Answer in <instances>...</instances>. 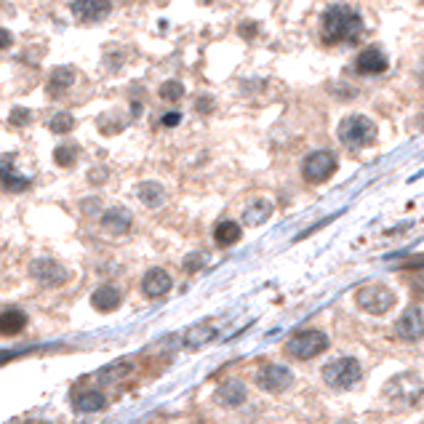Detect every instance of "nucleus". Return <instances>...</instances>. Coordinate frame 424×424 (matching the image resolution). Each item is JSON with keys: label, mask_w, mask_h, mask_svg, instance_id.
Returning a JSON list of instances; mask_svg holds the SVG:
<instances>
[{"label": "nucleus", "mask_w": 424, "mask_h": 424, "mask_svg": "<svg viewBox=\"0 0 424 424\" xmlns=\"http://www.w3.org/2000/svg\"><path fill=\"white\" fill-rule=\"evenodd\" d=\"M320 35L328 46H339V43H355L363 35V16L358 14L349 6H331L323 22H320Z\"/></svg>", "instance_id": "nucleus-1"}, {"label": "nucleus", "mask_w": 424, "mask_h": 424, "mask_svg": "<svg viewBox=\"0 0 424 424\" xmlns=\"http://www.w3.org/2000/svg\"><path fill=\"white\" fill-rule=\"evenodd\" d=\"M339 142L349 147V150H361V147H371L379 137L377 123L371 121L368 115H349L339 123Z\"/></svg>", "instance_id": "nucleus-2"}, {"label": "nucleus", "mask_w": 424, "mask_h": 424, "mask_svg": "<svg viewBox=\"0 0 424 424\" xmlns=\"http://www.w3.org/2000/svg\"><path fill=\"white\" fill-rule=\"evenodd\" d=\"M363 379V368L355 358H336L323 368V381L333 390H352Z\"/></svg>", "instance_id": "nucleus-3"}, {"label": "nucleus", "mask_w": 424, "mask_h": 424, "mask_svg": "<svg viewBox=\"0 0 424 424\" xmlns=\"http://www.w3.org/2000/svg\"><path fill=\"white\" fill-rule=\"evenodd\" d=\"M323 349H328V336L318 328H307V331H296L286 342V352L296 361H312L318 358Z\"/></svg>", "instance_id": "nucleus-4"}, {"label": "nucleus", "mask_w": 424, "mask_h": 424, "mask_svg": "<svg viewBox=\"0 0 424 424\" xmlns=\"http://www.w3.org/2000/svg\"><path fill=\"white\" fill-rule=\"evenodd\" d=\"M424 393V381L416 374H397L387 381L384 387V395L393 400L395 406L406 409V406H414Z\"/></svg>", "instance_id": "nucleus-5"}, {"label": "nucleus", "mask_w": 424, "mask_h": 424, "mask_svg": "<svg viewBox=\"0 0 424 424\" xmlns=\"http://www.w3.org/2000/svg\"><path fill=\"white\" fill-rule=\"evenodd\" d=\"M355 302L368 315H384L395 307V291L381 283H368V286L358 288Z\"/></svg>", "instance_id": "nucleus-6"}, {"label": "nucleus", "mask_w": 424, "mask_h": 424, "mask_svg": "<svg viewBox=\"0 0 424 424\" xmlns=\"http://www.w3.org/2000/svg\"><path fill=\"white\" fill-rule=\"evenodd\" d=\"M302 171H304V179H307V182H312V184L326 182V179H331L333 171H336V155L328 150L310 152V155L304 158Z\"/></svg>", "instance_id": "nucleus-7"}, {"label": "nucleus", "mask_w": 424, "mask_h": 424, "mask_svg": "<svg viewBox=\"0 0 424 424\" xmlns=\"http://www.w3.org/2000/svg\"><path fill=\"white\" fill-rule=\"evenodd\" d=\"M30 275L35 283H40V286H46V288H56L70 280L67 267L59 264L56 259H35L30 264Z\"/></svg>", "instance_id": "nucleus-8"}, {"label": "nucleus", "mask_w": 424, "mask_h": 424, "mask_svg": "<svg viewBox=\"0 0 424 424\" xmlns=\"http://www.w3.org/2000/svg\"><path fill=\"white\" fill-rule=\"evenodd\" d=\"M257 384L264 393H283V390H288V387L294 384V371H291L288 365L267 363L259 368Z\"/></svg>", "instance_id": "nucleus-9"}, {"label": "nucleus", "mask_w": 424, "mask_h": 424, "mask_svg": "<svg viewBox=\"0 0 424 424\" xmlns=\"http://www.w3.org/2000/svg\"><path fill=\"white\" fill-rule=\"evenodd\" d=\"M30 187V176L16 171L14 155H0V190H6V192H27Z\"/></svg>", "instance_id": "nucleus-10"}, {"label": "nucleus", "mask_w": 424, "mask_h": 424, "mask_svg": "<svg viewBox=\"0 0 424 424\" xmlns=\"http://www.w3.org/2000/svg\"><path fill=\"white\" fill-rule=\"evenodd\" d=\"M395 331L403 342H422L424 339V312L419 307H409L397 323H395Z\"/></svg>", "instance_id": "nucleus-11"}, {"label": "nucleus", "mask_w": 424, "mask_h": 424, "mask_svg": "<svg viewBox=\"0 0 424 424\" xmlns=\"http://www.w3.org/2000/svg\"><path fill=\"white\" fill-rule=\"evenodd\" d=\"M109 11H112L109 0H73V14L77 22H86V24L102 22Z\"/></svg>", "instance_id": "nucleus-12"}, {"label": "nucleus", "mask_w": 424, "mask_h": 424, "mask_svg": "<svg viewBox=\"0 0 424 424\" xmlns=\"http://www.w3.org/2000/svg\"><path fill=\"white\" fill-rule=\"evenodd\" d=\"M174 286V280H171V275L166 270H160V267H152L147 270V275L142 278V291H144V296H150V299H160V296H166L168 291Z\"/></svg>", "instance_id": "nucleus-13"}, {"label": "nucleus", "mask_w": 424, "mask_h": 424, "mask_svg": "<svg viewBox=\"0 0 424 424\" xmlns=\"http://www.w3.org/2000/svg\"><path fill=\"white\" fill-rule=\"evenodd\" d=\"M387 67H390V59L379 48H365L363 54L358 56V61H355V70L361 75H381V73H387Z\"/></svg>", "instance_id": "nucleus-14"}, {"label": "nucleus", "mask_w": 424, "mask_h": 424, "mask_svg": "<svg viewBox=\"0 0 424 424\" xmlns=\"http://www.w3.org/2000/svg\"><path fill=\"white\" fill-rule=\"evenodd\" d=\"M131 222H134V216L128 209H123V206H112V209H107L102 213V227L107 232H112V235H123V232H128L131 229Z\"/></svg>", "instance_id": "nucleus-15"}, {"label": "nucleus", "mask_w": 424, "mask_h": 424, "mask_svg": "<svg viewBox=\"0 0 424 424\" xmlns=\"http://www.w3.org/2000/svg\"><path fill=\"white\" fill-rule=\"evenodd\" d=\"M245 395H248V390H245V384H243L241 379H229V381H225V384L216 390V400H219L225 409H238V406L245 403Z\"/></svg>", "instance_id": "nucleus-16"}, {"label": "nucleus", "mask_w": 424, "mask_h": 424, "mask_svg": "<svg viewBox=\"0 0 424 424\" xmlns=\"http://www.w3.org/2000/svg\"><path fill=\"white\" fill-rule=\"evenodd\" d=\"M123 302V294L121 288L115 286H99L96 291L91 294V304L93 310H99V312H115Z\"/></svg>", "instance_id": "nucleus-17"}, {"label": "nucleus", "mask_w": 424, "mask_h": 424, "mask_svg": "<svg viewBox=\"0 0 424 424\" xmlns=\"http://www.w3.org/2000/svg\"><path fill=\"white\" fill-rule=\"evenodd\" d=\"M270 216H273V203L264 200V197H259V200H254V203L245 206V211H243V225H245V227H259V225H264Z\"/></svg>", "instance_id": "nucleus-18"}, {"label": "nucleus", "mask_w": 424, "mask_h": 424, "mask_svg": "<svg viewBox=\"0 0 424 424\" xmlns=\"http://www.w3.org/2000/svg\"><path fill=\"white\" fill-rule=\"evenodd\" d=\"M73 83H75V70H73V67H56V70L51 73V77H48L46 91L48 96H61Z\"/></svg>", "instance_id": "nucleus-19"}, {"label": "nucleus", "mask_w": 424, "mask_h": 424, "mask_svg": "<svg viewBox=\"0 0 424 424\" xmlns=\"http://www.w3.org/2000/svg\"><path fill=\"white\" fill-rule=\"evenodd\" d=\"M27 326V315L22 310H6L0 312V333L3 336H16V333L24 331Z\"/></svg>", "instance_id": "nucleus-20"}, {"label": "nucleus", "mask_w": 424, "mask_h": 424, "mask_svg": "<svg viewBox=\"0 0 424 424\" xmlns=\"http://www.w3.org/2000/svg\"><path fill=\"white\" fill-rule=\"evenodd\" d=\"M243 229L238 222H219L216 229H213V241L216 245H222V248H229V245H235V243L241 241Z\"/></svg>", "instance_id": "nucleus-21"}, {"label": "nucleus", "mask_w": 424, "mask_h": 424, "mask_svg": "<svg viewBox=\"0 0 424 424\" xmlns=\"http://www.w3.org/2000/svg\"><path fill=\"white\" fill-rule=\"evenodd\" d=\"M139 200H142L147 209H158V206H163V200H166V190H163V184L142 182L139 184Z\"/></svg>", "instance_id": "nucleus-22"}, {"label": "nucleus", "mask_w": 424, "mask_h": 424, "mask_svg": "<svg viewBox=\"0 0 424 424\" xmlns=\"http://www.w3.org/2000/svg\"><path fill=\"white\" fill-rule=\"evenodd\" d=\"M107 406V397L99 390H83L75 395V409L77 411H99Z\"/></svg>", "instance_id": "nucleus-23"}, {"label": "nucleus", "mask_w": 424, "mask_h": 424, "mask_svg": "<svg viewBox=\"0 0 424 424\" xmlns=\"http://www.w3.org/2000/svg\"><path fill=\"white\" fill-rule=\"evenodd\" d=\"M213 326H209V323H200V326H195V328H190L187 331V336H184V342H187V347H203L206 342H211L213 339Z\"/></svg>", "instance_id": "nucleus-24"}, {"label": "nucleus", "mask_w": 424, "mask_h": 424, "mask_svg": "<svg viewBox=\"0 0 424 424\" xmlns=\"http://www.w3.org/2000/svg\"><path fill=\"white\" fill-rule=\"evenodd\" d=\"M48 128L54 131V134H70L73 128H75V118H73V112H56L51 121H48Z\"/></svg>", "instance_id": "nucleus-25"}, {"label": "nucleus", "mask_w": 424, "mask_h": 424, "mask_svg": "<svg viewBox=\"0 0 424 424\" xmlns=\"http://www.w3.org/2000/svg\"><path fill=\"white\" fill-rule=\"evenodd\" d=\"M54 160L64 168H73L77 163V147L75 144H59V147L54 150Z\"/></svg>", "instance_id": "nucleus-26"}, {"label": "nucleus", "mask_w": 424, "mask_h": 424, "mask_svg": "<svg viewBox=\"0 0 424 424\" xmlns=\"http://www.w3.org/2000/svg\"><path fill=\"white\" fill-rule=\"evenodd\" d=\"M158 93H160V99H163V102H179V99L184 96V86L179 83V80H166Z\"/></svg>", "instance_id": "nucleus-27"}, {"label": "nucleus", "mask_w": 424, "mask_h": 424, "mask_svg": "<svg viewBox=\"0 0 424 424\" xmlns=\"http://www.w3.org/2000/svg\"><path fill=\"white\" fill-rule=\"evenodd\" d=\"M206 262H209V254H203V251L190 254V257L184 259V270H187V273H197V270L206 267Z\"/></svg>", "instance_id": "nucleus-28"}, {"label": "nucleus", "mask_w": 424, "mask_h": 424, "mask_svg": "<svg viewBox=\"0 0 424 424\" xmlns=\"http://www.w3.org/2000/svg\"><path fill=\"white\" fill-rule=\"evenodd\" d=\"M30 118H32L30 109H24V107H14L8 121H11V126H27V123H30Z\"/></svg>", "instance_id": "nucleus-29"}, {"label": "nucleus", "mask_w": 424, "mask_h": 424, "mask_svg": "<svg viewBox=\"0 0 424 424\" xmlns=\"http://www.w3.org/2000/svg\"><path fill=\"white\" fill-rule=\"evenodd\" d=\"M195 109H197V112H203V115H206V112H211L213 99H211V96H200V99L195 102Z\"/></svg>", "instance_id": "nucleus-30"}, {"label": "nucleus", "mask_w": 424, "mask_h": 424, "mask_svg": "<svg viewBox=\"0 0 424 424\" xmlns=\"http://www.w3.org/2000/svg\"><path fill=\"white\" fill-rule=\"evenodd\" d=\"M179 121H182V115H179V112H166V115H163V126H166V128L179 126Z\"/></svg>", "instance_id": "nucleus-31"}, {"label": "nucleus", "mask_w": 424, "mask_h": 424, "mask_svg": "<svg viewBox=\"0 0 424 424\" xmlns=\"http://www.w3.org/2000/svg\"><path fill=\"white\" fill-rule=\"evenodd\" d=\"M11 43H14V35H11L8 30H0V51L11 48Z\"/></svg>", "instance_id": "nucleus-32"}, {"label": "nucleus", "mask_w": 424, "mask_h": 424, "mask_svg": "<svg viewBox=\"0 0 424 424\" xmlns=\"http://www.w3.org/2000/svg\"><path fill=\"white\" fill-rule=\"evenodd\" d=\"M27 424H46V422H27Z\"/></svg>", "instance_id": "nucleus-33"}]
</instances>
